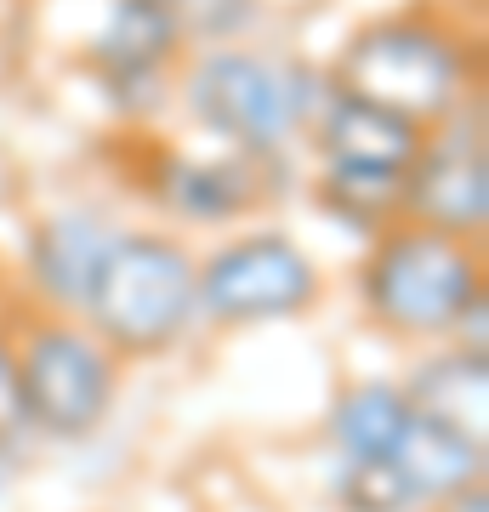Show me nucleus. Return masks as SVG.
I'll list each match as a JSON object with an SVG mask.
<instances>
[{
  "label": "nucleus",
  "mask_w": 489,
  "mask_h": 512,
  "mask_svg": "<svg viewBox=\"0 0 489 512\" xmlns=\"http://www.w3.org/2000/svg\"><path fill=\"white\" fill-rule=\"evenodd\" d=\"M410 399L399 382H353L336 393L325 416V439L336 450V461H370V456H393V444L410 427Z\"/></svg>",
  "instance_id": "nucleus-14"
},
{
  "label": "nucleus",
  "mask_w": 489,
  "mask_h": 512,
  "mask_svg": "<svg viewBox=\"0 0 489 512\" xmlns=\"http://www.w3.org/2000/svg\"><path fill=\"white\" fill-rule=\"evenodd\" d=\"M393 461H399L416 507H444L467 484H484V439H472L450 421L421 416V410L410 416L404 439L393 444Z\"/></svg>",
  "instance_id": "nucleus-12"
},
{
  "label": "nucleus",
  "mask_w": 489,
  "mask_h": 512,
  "mask_svg": "<svg viewBox=\"0 0 489 512\" xmlns=\"http://www.w3.org/2000/svg\"><path fill=\"white\" fill-rule=\"evenodd\" d=\"M80 319L120 365L171 353L200 325V251L160 222H126L91 274Z\"/></svg>",
  "instance_id": "nucleus-3"
},
{
  "label": "nucleus",
  "mask_w": 489,
  "mask_h": 512,
  "mask_svg": "<svg viewBox=\"0 0 489 512\" xmlns=\"http://www.w3.org/2000/svg\"><path fill=\"white\" fill-rule=\"evenodd\" d=\"M330 86L370 97L381 109L404 114L416 126H438L455 109L484 97V52L461 18H444L433 6H399L364 18L342 40V52L325 63Z\"/></svg>",
  "instance_id": "nucleus-2"
},
{
  "label": "nucleus",
  "mask_w": 489,
  "mask_h": 512,
  "mask_svg": "<svg viewBox=\"0 0 489 512\" xmlns=\"http://www.w3.org/2000/svg\"><path fill=\"white\" fill-rule=\"evenodd\" d=\"M484 245L478 239L433 234L421 222H393L364 239L353 268V296L364 319L399 342H450L455 319L472 296H484Z\"/></svg>",
  "instance_id": "nucleus-4"
},
{
  "label": "nucleus",
  "mask_w": 489,
  "mask_h": 512,
  "mask_svg": "<svg viewBox=\"0 0 489 512\" xmlns=\"http://www.w3.org/2000/svg\"><path fill=\"white\" fill-rule=\"evenodd\" d=\"M404 222H421L433 234H455V239H478L484 245V228H489L484 97L421 131L416 160L404 171Z\"/></svg>",
  "instance_id": "nucleus-9"
},
{
  "label": "nucleus",
  "mask_w": 489,
  "mask_h": 512,
  "mask_svg": "<svg viewBox=\"0 0 489 512\" xmlns=\"http://www.w3.org/2000/svg\"><path fill=\"white\" fill-rule=\"evenodd\" d=\"M325 291L319 256L285 228L245 222L200 251V319L217 330H251L313 313Z\"/></svg>",
  "instance_id": "nucleus-7"
},
{
  "label": "nucleus",
  "mask_w": 489,
  "mask_h": 512,
  "mask_svg": "<svg viewBox=\"0 0 489 512\" xmlns=\"http://www.w3.org/2000/svg\"><path fill=\"white\" fill-rule=\"evenodd\" d=\"M313 205L347 234L376 239L404 217V171H359V165H313Z\"/></svg>",
  "instance_id": "nucleus-15"
},
{
  "label": "nucleus",
  "mask_w": 489,
  "mask_h": 512,
  "mask_svg": "<svg viewBox=\"0 0 489 512\" xmlns=\"http://www.w3.org/2000/svg\"><path fill=\"white\" fill-rule=\"evenodd\" d=\"M126 234V211L114 200H63L52 211H40L29 239H23V279L40 313H80L91 291L97 262L109 256V245Z\"/></svg>",
  "instance_id": "nucleus-10"
},
{
  "label": "nucleus",
  "mask_w": 489,
  "mask_h": 512,
  "mask_svg": "<svg viewBox=\"0 0 489 512\" xmlns=\"http://www.w3.org/2000/svg\"><path fill=\"white\" fill-rule=\"evenodd\" d=\"M416 120L381 109L370 97H353L342 86H330L319 97V109L308 120V137H302V154L313 165H359V171H410L421 148Z\"/></svg>",
  "instance_id": "nucleus-11"
},
{
  "label": "nucleus",
  "mask_w": 489,
  "mask_h": 512,
  "mask_svg": "<svg viewBox=\"0 0 489 512\" xmlns=\"http://www.w3.org/2000/svg\"><path fill=\"white\" fill-rule=\"evenodd\" d=\"M165 12L177 18L182 40H188V52H205V46L262 40L268 0H165Z\"/></svg>",
  "instance_id": "nucleus-16"
},
{
  "label": "nucleus",
  "mask_w": 489,
  "mask_h": 512,
  "mask_svg": "<svg viewBox=\"0 0 489 512\" xmlns=\"http://www.w3.org/2000/svg\"><path fill=\"white\" fill-rule=\"evenodd\" d=\"M137 200L171 234H234L256 211L290 194V165H268L200 137H137Z\"/></svg>",
  "instance_id": "nucleus-5"
},
{
  "label": "nucleus",
  "mask_w": 489,
  "mask_h": 512,
  "mask_svg": "<svg viewBox=\"0 0 489 512\" xmlns=\"http://www.w3.org/2000/svg\"><path fill=\"white\" fill-rule=\"evenodd\" d=\"M29 433H35V421H29V404H23L18 365H12V348L0 342V444L6 450H23Z\"/></svg>",
  "instance_id": "nucleus-18"
},
{
  "label": "nucleus",
  "mask_w": 489,
  "mask_h": 512,
  "mask_svg": "<svg viewBox=\"0 0 489 512\" xmlns=\"http://www.w3.org/2000/svg\"><path fill=\"white\" fill-rule=\"evenodd\" d=\"M12 478H18V450H6V444H0V495H6Z\"/></svg>",
  "instance_id": "nucleus-20"
},
{
  "label": "nucleus",
  "mask_w": 489,
  "mask_h": 512,
  "mask_svg": "<svg viewBox=\"0 0 489 512\" xmlns=\"http://www.w3.org/2000/svg\"><path fill=\"white\" fill-rule=\"evenodd\" d=\"M330 501L342 512H421L393 456L336 461V473H330Z\"/></svg>",
  "instance_id": "nucleus-17"
},
{
  "label": "nucleus",
  "mask_w": 489,
  "mask_h": 512,
  "mask_svg": "<svg viewBox=\"0 0 489 512\" xmlns=\"http://www.w3.org/2000/svg\"><path fill=\"white\" fill-rule=\"evenodd\" d=\"M404 387V399L410 410L433 421H450L472 439H484L489 433V359L484 353H467V348H433L421 353V365L410 370V382Z\"/></svg>",
  "instance_id": "nucleus-13"
},
{
  "label": "nucleus",
  "mask_w": 489,
  "mask_h": 512,
  "mask_svg": "<svg viewBox=\"0 0 489 512\" xmlns=\"http://www.w3.org/2000/svg\"><path fill=\"white\" fill-rule=\"evenodd\" d=\"M182 57H188V40L165 12V0H109L80 46V69L97 86L103 109L148 137V126L165 120L177 103Z\"/></svg>",
  "instance_id": "nucleus-8"
},
{
  "label": "nucleus",
  "mask_w": 489,
  "mask_h": 512,
  "mask_svg": "<svg viewBox=\"0 0 489 512\" xmlns=\"http://www.w3.org/2000/svg\"><path fill=\"white\" fill-rule=\"evenodd\" d=\"M325 92V63L262 46V40H239V46H205V52L182 57L171 114L200 143L290 165L302 154L308 120Z\"/></svg>",
  "instance_id": "nucleus-1"
},
{
  "label": "nucleus",
  "mask_w": 489,
  "mask_h": 512,
  "mask_svg": "<svg viewBox=\"0 0 489 512\" xmlns=\"http://www.w3.org/2000/svg\"><path fill=\"white\" fill-rule=\"evenodd\" d=\"M12 365L40 439H91L114 410L120 359L86 330L80 313H29L18 325Z\"/></svg>",
  "instance_id": "nucleus-6"
},
{
  "label": "nucleus",
  "mask_w": 489,
  "mask_h": 512,
  "mask_svg": "<svg viewBox=\"0 0 489 512\" xmlns=\"http://www.w3.org/2000/svg\"><path fill=\"white\" fill-rule=\"evenodd\" d=\"M444 512H489V490H484V484H467L461 495L444 501Z\"/></svg>",
  "instance_id": "nucleus-19"
}]
</instances>
